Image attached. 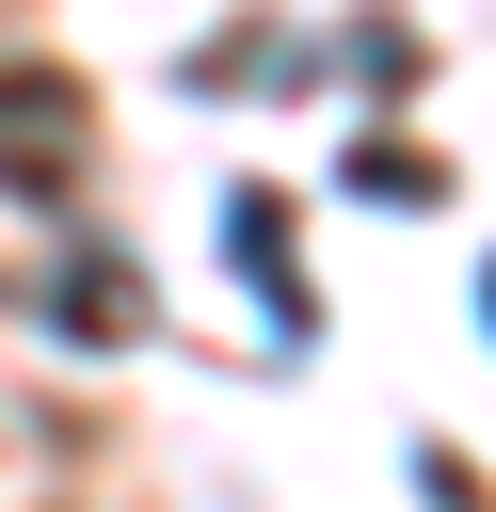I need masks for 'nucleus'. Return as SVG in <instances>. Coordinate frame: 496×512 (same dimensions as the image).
Instances as JSON below:
<instances>
[{
	"label": "nucleus",
	"instance_id": "f257e3e1",
	"mask_svg": "<svg viewBox=\"0 0 496 512\" xmlns=\"http://www.w3.org/2000/svg\"><path fill=\"white\" fill-rule=\"evenodd\" d=\"M0 176L16 192H64L80 176V80H16L0 96Z\"/></svg>",
	"mask_w": 496,
	"mask_h": 512
},
{
	"label": "nucleus",
	"instance_id": "f03ea898",
	"mask_svg": "<svg viewBox=\"0 0 496 512\" xmlns=\"http://www.w3.org/2000/svg\"><path fill=\"white\" fill-rule=\"evenodd\" d=\"M224 256L272 304V336H304V272H288V192H224Z\"/></svg>",
	"mask_w": 496,
	"mask_h": 512
},
{
	"label": "nucleus",
	"instance_id": "20e7f679",
	"mask_svg": "<svg viewBox=\"0 0 496 512\" xmlns=\"http://www.w3.org/2000/svg\"><path fill=\"white\" fill-rule=\"evenodd\" d=\"M480 320H496V272H480Z\"/></svg>",
	"mask_w": 496,
	"mask_h": 512
},
{
	"label": "nucleus",
	"instance_id": "7ed1b4c3",
	"mask_svg": "<svg viewBox=\"0 0 496 512\" xmlns=\"http://www.w3.org/2000/svg\"><path fill=\"white\" fill-rule=\"evenodd\" d=\"M336 176H352V192H400V208H432V192H448V176H432V160H416V144H352V160H336Z\"/></svg>",
	"mask_w": 496,
	"mask_h": 512
}]
</instances>
